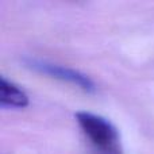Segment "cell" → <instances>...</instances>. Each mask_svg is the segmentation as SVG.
Here are the masks:
<instances>
[{
	"label": "cell",
	"mask_w": 154,
	"mask_h": 154,
	"mask_svg": "<svg viewBox=\"0 0 154 154\" xmlns=\"http://www.w3.org/2000/svg\"><path fill=\"white\" fill-rule=\"evenodd\" d=\"M76 120L99 154H123L120 135L108 119L88 111H79Z\"/></svg>",
	"instance_id": "1"
},
{
	"label": "cell",
	"mask_w": 154,
	"mask_h": 154,
	"mask_svg": "<svg viewBox=\"0 0 154 154\" xmlns=\"http://www.w3.org/2000/svg\"><path fill=\"white\" fill-rule=\"evenodd\" d=\"M0 106L11 108H24L29 106V96L15 82L0 79Z\"/></svg>",
	"instance_id": "3"
},
{
	"label": "cell",
	"mask_w": 154,
	"mask_h": 154,
	"mask_svg": "<svg viewBox=\"0 0 154 154\" xmlns=\"http://www.w3.org/2000/svg\"><path fill=\"white\" fill-rule=\"evenodd\" d=\"M24 64L27 68H30L34 72H38L41 75L49 76L51 79L60 80L62 82H68L72 84L75 87L82 89L84 92L92 93L96 91V85L92 80L89 79L87 75L79 72L76 69L72 68H66L62 65H57V64H51L48 61H42V60H37V58H26Z\"/></svg>",
	"instance_id": "2"
}]
</instances>
